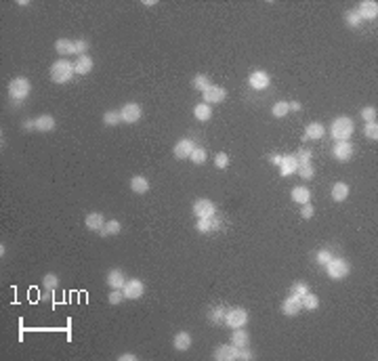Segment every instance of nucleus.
<instances>
[{"label":"nucleus","instance_id":"2eb2a0df","mask_svg":"<svg viewBox=\"0 0 378 361\" xmlns=\"http://www.w3.org/2000/svg\"><path fill=\"white\" fill-rule=\"evenodd\" d=\"M193 149H195V143L191 139H181V141H177V145L172 147V153H175L177 160H187Z\"/></svg>","mask_w":378,"mask_h":361},{"label":"nucleus","instance_id":"c9c22d12","mask_svg":"<svg viewBox=\"0 0 378 361\" xmlns=\"http://www.w3.org/2000/svg\"><path fill=\"white\" fill-rule=\"evenodd\" d=\"M191 84H193V89H195V90L204 92L212 82H210V78H208L206 74H198V76H193V82H191Z\"/></svg>","mask_w":378,"mask_h":361},{"label":"nucleus","instance_id":"f3484780","mask_svg":"<svg viewBox=\"0 0 378 361\" xmlns=\"http://www.w3.org/2000/svg\"><path fill=\"white\" fill-rule=\"evenodd\" d=\"M298 166H301V164H298V160H296V155L294 153H288V155H284L282 158V164H280V175L282 177H290V175H294V172L298 170Z\"/></svg>","mask_w":378,"mask_h":361},{"label":"nucleus","instance_id":"4c0bfd02","mask_svg":"<svg viewBox=\"0 0 378 361\" xmlns=\"http://www.w3.org/2000/svg\"><path fill=\"white\" fill-rule=\"evenodd\" d=\"M86 51H89V42H86L84 38H76V40L72 42V55L82 57V55H86Z\"/></svg>","mask_w":378,"mask_h":361},{"label":"nucleus","instance_id":"3c124183","mask_svg":"<svg viewBox=\"0 0 378 361\" xmlns=\"http://www.w3.org/2000/svg\"><path fill=\"white\" fill-rule=\"evenodd\" d=\"M118 359H120V361H137L139 357L135 355V353H122V355L118 357Z\"/></svg>","mask_w":378,"mask_h":361},{"label":"nucleus","instance_id":"e433bc0d","mask_svg":"<svg viewBox=\"0 0 378 361\" xmlns=\"http://www.w3.org/2000/svg\"><path fill=\"white\" fill-rule=\"evenodd\" d=\"M42 286H44L46 292H53V290H57V286H59V277L55 275V273H46L42 277Z\"/></svg>","mask_w":378,"mask_h":361},{"label":"nucleus","instance_id":"58836bf2","mask_svg":"<svg viewBox=\"0 0 378 361\" xmlns=\"http://www.w3.org/2000/svg\"><path fill=\"white\" fill-rule=\"evenodd\" d=\"M345 23L349 28H359L361 26V17L357 15V11H346L345 13Z\"/></svg>","mask_w":378,"mask_h":361},{"label":"nucleus","instance_id":"a19ab883","mask_svg":"<svg viewBox=\"0 0 378 361\" xmlns=\"http://www.w3.org/2000/svg\"><path fill=\"white\" fill-rule=\"evenodd\" d=\"M307 292H309V286H307L305 281H296V284H292V288H290V294L298 296V298H303Z\"/></svg>","mask_w":378,"mask_h":361},{"label":"nucleus","instance_id":"4468645a","mask_svg":"<svg viewBox=\"0 0 378 361\" xmlns=\"http://www.w3.org/2000/svg\"><path fill=\"white\" fill-rule=\"evenodd\" d=\"M212 357L217 361H238V347H233V344H219L212 353Z\"/></svg>","mask_w":378,"mask_h":361},{"label":"nucleus","instance_id":"37998d69","mask_svg":"<svg viewBox=\"0 0 378 361\" xmlns=\"http://www.w3.org/2000/svg\"><path fill=\"white\" fill-rule=\"evenodd\" d=\"M359 116L364 118V122H376V116H378V112H376V107H372V105H366L364 109L359 112Z\"/></svg>","mask_w":378,"mask_h":361},{"label":"nucleus","instance_id":"9d476101","mask_svg":"<svg viewBox=\"0 0 378 361\" xmlns=\"http://www.w3.org/2000/svg\"><path fill=\"white\" fill-rule=\"evenodd\" d=\"M202 97H204V103L215 105V103H220V101H225L227 90L223 89V86H219V84H210L208 89L202 92Z\"/></svg>","mask_w":378,"mask_h":361},{"label":"nucleus","instance_id":"a18cd8bd","mask_svg":"<svg viewBox=\"0 0 378 361\" xmlns=\"http://www.w3.org/2000/svg\"><path fill=\"white\" fill-rule=\"evenodd\" d=\"M296 155V160H298V164H311V149H307V147H301L298 151L294 153Z\"/></svg>","mask_w":378,"mask_h":361},{"label":"nucleus","instance_id":"6e6d98bb","mask_svg":"<svg viewBox=\"0 0 378 361\" xmlns=\"http://www.w3.org/2000/svg\"><path fill=\"white\" fill-rule=\"evenodd\" d=\"M143 4H145V6H156L158 2H156V0H143Z\"/></svg>","mask_w":378,"mask_h":361},{"label":"nucleus","instance_id":"f03ea898","mask_svg":"<svg viewBox=\"0 0 378 361\" xmlns=\"http://www.w3.org/2000/svg\"><path fill=\"white\" fill-rule=\"evenodd\" d=\"M353 132H355V124L346 116L336 118L332 122V126H330V135H332L334 141H349Z\"/></svg>","mask_w":378,"mask_h":361},{"label":"nucleus","instance_id":"c85d7f7f","mask_svg":"<svg viewBox=\"0 0 378 361\" xmlns=\"http://www.w3.org/2000/svg\"><path fill=\"white\" fill-rule=\"evenodd\" d=\"M120 231H122L120 221H116V218H112V221H105L103 229L99 231V235H103V238H114V235H118Z\"/></svg>","mask_w":378,"mask_h":361},{"label":"nucleus","instance_id":"7c9ffc66","mask_svg":"<svg viewBox=\"0 0 378 361\" xmlns=\"http://www.w3.org/2000/svg\"><path fill=\"white\" fill-rule=\"evenodd\" d=\"M225 315H227V309H223V307H215V309H210L208 319H210L215 326H223V324H225Z\"/></svg>","mask_w":378,"mask_h":361},{"label":"nucleus","instance_id":"4be33fe9","mask_svg":"<svg viewBox=\"0 0 378 361\" xmlns=\"http://www.w3.org/2000/svg\"><path fill=\"white\" fill-rule=\"evenodd\" d=\"M84 225L89 227L91 231H101L103 229V225H105V218H103V214L101 212H89L86 214V218H84Z\"/></svg>","mask_w":378,"mask_h":361},{"label":"nucleus","instance_id":"412c9836","mask_svg":"<svg viewBox=\"0 0 378 361\" xmlns=\"http://www.w3.org/2000/svg\"><path fill=\"white\" fill-rule=\"evenodd\" d=\"M195 229H198L200 233H215V231H219L220 229V223L217 221L215 216L212 218H198V223H195Z\"/></svg>","mask_w":378,"mask_h":361},{"label":"nucleus","instance_id":"423d86ee","mask_svg":"<svg viewBox=\"0 0 378 361\" xmlns=\"http://www.w3.org/2000/svg\"><path fill=\"white\" fill-rule=\"evenodd\" d=\"M120 116H122V122L126 124H135L141 120V116H143V107L135 101H130V103H124L122 109H120Z\"/></svg>","mask_w":378,"mask_h":361},{"label":"nucleus","instance_id":"f257e3e1","mask_svg":"<svg viewBox=\"0 0 378 361\" xmlns=\"http://www.w3.org/2000/svg\"><path fill=\"white\" fill-rule=\"evenodd\" d=\"M76 76V69H74V63L67 59H57L55 63L51 65V80L55 84H67L72 82Z\"/></svg>","mask_w":378,"mask_h":361},{"label":"nucleus","instance_id":"c03bdc74","mask_svg":"<svg viewBox=\"0 0 378 361\" xmlns=\"http://www.w3.org/2000/svg\"><path fill=\"white\" fill-rule=\"evenodd\" d=\"M364 135H366L370 141H376V139H378V124H376V122H366Z\"/></svg>","mask_w":378,"mask_h":361},{"label":"nucleus","instance_id":"09e8293b","mask_svg":"<svg viewBox=\"0 0 378 361\" xmlns=\"http://www.w3.org/2000/svg\"><path fill=\"white\" fill-rule=\"evenodd\" d=\"M315 258H317V263H319V265H324V267H326L330 261H332V254H330L328 250H319V252L315 254Z\"/></svg>","mask_w":378,"mask_h":361},{"label":"nucleus","instance_id":"393cba45","mask_svg":"<svg viewBox=\"0 0 378 361\" xmlns=\"http://www.w3.org/2000/svg\"><path fill=\"white\" fill-rule=\"evenodd\" d=\"M231 344H233V347H238V349L248 347V344H250V334L244 328H235V332L231 334Z\"/></svg>","mask_w":378,"mask_h":361},{"label":"nucleus","instance_id":"a211bd4d","mask_svg":"<svg viewBox=\"0 0 378 361\" xmlns=\"http://www.w3.org/2000/svg\"><path fill=\"white\" fill-rule=\"evenodd\" d=\"M324 135H326L324 124H319V122H311V124H307L303 139H305V141H319V139H324Z\"/></svg>","mask_w":378,"mask_h":361},{"label":"nucleus","instance_id":"49530a36","mask_svg":"<svg viewBox=\"0 0 378 361\" xmlns=\"http://www.w3.org/2000/svg\"><path fill=\"white\" fill-rule=\"evenodd\" d=\"M107 301H109V304H114V307H116V304H120L122 301H126V298H124L122 290H112V292H109V296H107Z\"/></svg>","mask_w":378,"mask_h":361},{"label":"nucleus","instance_id":"9b49d317","mask_svg":"<svg viewBox=\"0 0 378 361\" xmlns=\"http://www.w3.org/2000/svg\"><path fill=\"white\" fill-rule=\"evenodd\" d=\"M301 311H303V298L292 296V294H288V298H284V302H282V313L284 315L296 317Z\"/></svg>","mask_w":378,"mask_h":361},{"label":"nucleus","instance_id":"1a4fd4ad","mask_svg":"<svg viewBox=\"0 0 378 361\" xmlns=\"http://www.w3.org/2000/svg\"><path fill=\"white\" fill-rule=\"evenodd\" d=\"M193 214L198 216V218H212L217 214V206H215V202H210L206 198H202V200H195L193 202Z\"/></svg>","mask_w":378,"mask_h":361},{"label":"nucleus","instance_id":"dca6fc26","mask_svg":"<svg viewBox=\"0 0 378 361\" xmlns=\"http://www.w3.org/2000/svg\"><path fill=\"white\" fill-rule=\"evenodd\" d=\"M105 284L112 290H122L126 284V273L122 269H109L105 275Z\"/></svg>","mask_w":378,"mask_h":361},{"label":"nucleus","instance_id":"bb28decb","mask_svg":"<svg viewBox=\"0 0 378 361\" xmlns=\"http://www.w3.org/2000/svg\"><path fill=\"white\" fill-rule=\"evenodd\" d=\"M130 189H132V193L143 195V193L149 191V180L145 177H141V175H135L130 179Z\"/></svg>","mask_w":378,"mask_h":361},{"label":"nucleus","instance_id":"cd10ccee","mask_svg":"<svg viewBox=\"0 0 378 361\" xmlns=\"http://www.w3.org/2000/svg\"><path fill=\"white\" fill-rule=\"evenodd\" d=\"M193 116H195V120H200V122H208L212 118V107L202 101V103H198L193 107Z\"/></svg>","mask_w":378,"mask_h":361},{"label":"nucleus","instance_id":"0eeeda50","mask_svg":"<svg viewBox=\"0 0 378 361\" xmlns=\"http://www.w3.org/2000/svg\"><path fill=\"white\" fill-rule=\"evenodd\" d=\"M126 301H139L145 292V284L141 279H126V284L122 288Z\"/></svg>","mask_w":378,"mask_h":361},{"label":"nucleus","instance_id":"473e14b6","mask_svg":"<svg viewBox=\"0 0 378 361\" xmlns=\"http://www.w3.org/2000/svg\"><path fill=\"white\" fill-rule=\"evenodd\" d=\"M271 114H273V118H286L290 114L288 101H275L273 107H271Z\"/></svg>","mask_w":378,"mask_h":361},{"label":"nucleus","instance_id":"f8f14e48","mask_svg":"<svg viewBox=\"0 0 378 361\" xmlns=\"http://www.w3.org/2000/svg\"><path fill=\"white\" fill-rule=\"evenodd\" d=\"M248 84L254 90H265V89H269V84H271V76L267 74L265 69H256V72H252L248 76Z\"/></svg>","mask_w":378,"mask_h":361},{"label":"nucleus","instance_id":"2f4dec72","mask_svg":"<svg viewBox=\"0 0 378 361\" xmlns=\"http://www.w3.org/2000/svg\"><path fill=\"white\" fill-rule=\"evenodd\" d=\"M72 42L74 40H69V38H59V40H55V51H57L59 55H72Z\"/></svg>","mask_w":378,"mask_h":361},{"label":"nucleus","instance_id":"6ab92c4d","mask_svg":"<svg viewBox=\"0 0 378 361\" xmlns=\"http://www.w3.org/2000/svg\"><path fill=\"white\" fill-rule=\"evenodd\" d=\"M191 344H193V338H191V334L189 332H183V330H181V332H177L175 334V338H172V347H175L177 351H187V349H191Z\"/></svg>","mask_w":378,"mask_h":361},{"label":"nucleus","instance_id":"864d4df0","mask_svg":"<svg viewBox=\"0 0 378 361\" xmlns=\"http://www.w3.org/2000/svg\"><path fill=\"white\" fill-rule=\"evenodd\" d=\"M282 158H284V155H280V153H273L271 158H269V162L273 164V166H280V164H282Z\"/></svg>","mask_w":378,"mask_h":361},{"label":"nucleus","instance_id":"603ef678","mask_svg":"<svg viewBox=\"0 0 378 361\" xmlns=\"http://www.w3.org/2000/svg\"><path fill=\"white\" fill-rule=\"evenodd\" d=\"M23 130H36V124H34V120H23Z\"/></svg>","mask_w":378,"mask_h":361},{"label":"nucleus","instance_id":"39448f33","mask_svg":"<svg viewBox=\"0 0 378 361\" xmlns=\"http://www.w3.org/2000/svg\"><path fill=\"white\" fill-rule=\"evenodd\" d=\"M248 324V311L246 309H229L225 315V326H229L231 330L235 328H244Z\"/></svg>","mask_w":378,"mask_h":361},{"label":"nucleus","instance_id":"c756f323","mask_svg":"<svg viewBox=\"0 0 378 361\" xmlns=\"http://www.w3.org/2000/svg\"><path fill=\"white\" fill-rule=\"evenodd\" d=\"M120 122H122L120 109H109V112L103 114V124H105V126H118Z\"/></svg>","mask_w":378,"mask_h":361},{"label":"nucleus","instance_id":"a878e982","mask_svg":"<svg viewBox=\"0 0 378 361\" xmlns=\"http://www.w3.org/2000/svg\"><path fill=\"white\" fill-rule=\"evenodd\" d=\"M330 195H332V200L334 202H345L346 198H349V185L346 183H334L332 185V189H330Z\"/></svg>","mask_w":378,"mask_h":361},{"label":"nucleus","instance_id":"5701e85b","mask_svg":"<svg viewBox=\"0 0 378 361\" xmlns=\"http://www.w3.org/2000/svg\"><path fill=\"white\" fill-rule=\"evenodd\" d=\"M93 65H94V61L89 57V55H82V57H78V59H76L74 69H76V74H78V76H86V74H91V72H93Z\"/></svg>","mask_w":378,"mask_h":361},{"label":"nucleus","instance_id":"7ed1b4c3","mask_svg":"<svg viewBox=\"0 0 378 361\" xmlns=\"http://www.w3.org/2000/svg\"><path fill=\"white\" fill-rule=\"evenodd\" d=\"M32 90V84L26 76H19V78H13L9 82V97L15 101H23Z\"/></svg>","mask_w":378,"mask_h":361},{"label":"nucleus","instance_id":"72a5a7b5","mask_svg":"<svg viewBox=\"0 0 378 361\" xmlns=\"http://www.w3.org/2000/svg\"><path fill=\"white\" fill-rule=\"evenodd\" d=\"M319 307V296L317 294H313V292H307L305 296H303V309H307V311H315Z\"/></svg>","mask_w":378,"mask_h":361},{"label":"nucleus","instance_id":"ddd939ff","mask_svg":"<svg viewBox=\"0 0 378 361\" xmlns=\"http://www.w3.org/2000/svg\"><path fill=\"white\" fill-rule=\"evenodd\" d=\"M357 15L361 17V21H374L378 17V2L376 0H361L357 6Z\"/></svg>","mask_w":378,"mask_h":361},{"label":"nucleus","instance_id":"8fccbe9b","mask_svg":"<svg viewBox=\"0 0 378 361\" xmlns=\"http://www.w3.org/2000/svg\"><path fill=\"white\" fill-rule=\"evenodd\" d=\"M238 359L240 361H250V359H254V353H252L248 347H242V349H238Z\"/></svg>","mask_w":378,"mask_h":361},{"label":"nucleus","instance_id":"6e6552de","mask_svg":"<svg viewBox=\"0 0 378 361\" xmlns=\"http://www.w3.org/2000/svg\"><path fill=\"white\" fill-rule=\"evenodd\" d=\"M353 153H355V147H353L351 141H336L332 147V155L338 162H349Z\"/></svg>","mask_w":378,"mask_h":361},{"label":"nucleus","instance_id":"20e7f679","mask_svg":"<svg viewBox=\"0 0 378 361\" xmlns=\"http://www.w3.org/2000/svg\"><path fill=\"white\" fill-rule=\"evenodd\" d=\"M349 271H351V265L346 258H334L332 256V261H330L326 265V273H328V277H332V279H345L346 275H349Z\"/></svg>","mask_w":378,"mask_h":361},{"label":"nucleus","instance_id":"aec40b11","mask_svg":"<svg viewBox=\"0 0 378 361\" xmlns=\"http://www.w3.org/2000/svg\"><path fill=\"white\" fill-rule=\"evenodd\" d=\"M34 124H36V130H38V132H51V130H55V126H57V122H55V118H53L51 114L38 116L36 120H34Z\"/></svg>","mask_w":378,"mask_h":361},{"label":"nucleus","instance_id":"79ce46f5","mask_svg":"<svg viewBox=\"0 0 378 361\" xmlns=\"http://www.w3.org/2000/svg\"><path fill=\"white\" fill-rule=\"evenodd\" d=\"M215 166L219 170H225V168H229V155H227L225 151H219L215 155Z\"/></svg>","mask_w":378,"mask_h":361},{"label":"nucleus","instance_id":"de8ad7c7","mask_svg":"<svg viewBox=\"0 0 378 361\" xmlns=\"http://www.w3.org/2000/svg\"><path fill=\"white\" fill-rule=\"evenodd\" d=\"M301 216L305 218V221H309V218H313V216H315V208H313V204H311V202L303 204V208H301Z\"/></svg>","mask_w":378,"mask_h":361},{"label":"nucleus","instance_id":"ea45409f","mask_svg":"<svg viewBox=\"0 0 378 361\" xmlns=\"http://www.w3.org/2000/svg\"><path fill=\"white\" fill-rule=\"evenodd\" d=\"M296 172L301 175V179H303V180H311V179L315 177V168L311 166V164H301Z\"/></svg>","mask_w":378,"mask_h":361},{"label":"nucleus","instance_id":"f704fd0d","mask_svg":"<svg viewBox=\"0 0 378 361\" xmlns=\"http://www.w3.org/2000/svg\"><path fill=\"white\" fill-rule=\"evenodd\" d=\"M206 158H208V153L204 147H195L191 151V155H189V160H191V164H195V166H202V164L206 162Z\"/></svg>","mask_w":378,"mask_h":361},{"label":"nucleus","instance_id":"b1692460","mask_svg":"<svg viewBox=\"0 0 378 361\" xmlns=\"http://www.w3.org/2000/svg\"><path fill=\"white\" fill-rule=\"evenodd\" d=\"M290 198H292L296 204H307V202H311V191H309V187L307 185H296L292 191H290Z\"/></svg>","mask_w":378,"mask_h":361},{"label":"nucleus","instance_id":"5fc2aeb1","mask_svg":"<svg viewBox=\"0 0 378 361\" xmlns=\"http://www.w3.org/2000/svg\"><path fill=\"white\" fill-rule=\"evenodd\" d=\"M290 112H301V109H303V105L301 103H298V101H290Z\"/></svg>","mask_w":378,"mask_h":361}]
</instances>
